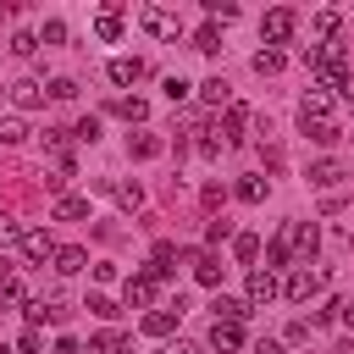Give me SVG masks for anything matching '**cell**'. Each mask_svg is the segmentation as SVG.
Returning a JSON list of instances; mask_svg holds the SVG:
<instances>
[{"instance_id": "6da1fadb", "label": "cell", "mask_w": 354, "mask_h": 354, "mask_svg": "<svg viewBox=\"0 0 354 354\" xmlns=\"http://www.w3.org/2000/svg\"><path fill=\"white\" fill-rule=\"evenodd\" d=\"M293 28H299V17H293L288 6H277V11H266V17H260V33H266V50H271V44H288V39H293Z\"/></svg>"}, {"instance_id": "7a4b0ae2", "label": "cell", "mask_w": 354, "mask_h": 354, "mask_svg": "<svg viewBox=\"0 0 354 354\" xmlns=\"http://www.w3.org/2000/svg\"><path fill=\"white\" fill-rule=\"evenodd\" d=\"M288 238H293V254H299V266H315L321 227H315V221H288Z\"/></svg>"}, {"instance_id": "3957f363", "label": "cell", "mask_w": 354, "mask_h": 354, "mask_svg": "<svg viewBox=\"0 0 354 354\" xmlns=\"http://www.w3.org/2000/svg\"><path fill=\"white\" fill-rule=\"evenodd\" d=\"M282 293H288L293 304H310V299L321 293V271H310V266H299V271H288V282H282Z\"/></svg>"}, {"instance_id": "277c9868", "label": "cell", "mask_w": 354, "mask_h": 354, "mask_svg": "<svg viewBox=\"0 0 354 354\" xmlns=\"http://www.w3.org/2000/svg\"><path fill=\"white\" fill-rule=\"evenodd\" d=\"M138 22H144V33H155V39H177V33H183V22H177L171 11H160V6H144Z\"/></svg>"}, {"instance_id": "5b68a950", "label": "cell", "mask_w": 354, "mask_h": 354, "mask_svg": "<svg viewBox=\"0 0 354 354\" xmlns=\"http://www.w3.org/2000/svg\"><path fill=\"white\" fill-rule=\"evenodd\" d=\"M22 260H28V266H44V260H55V243H50V232L28 227V232H22Z\"/></svg>"}, {"instance_id": "8992f818", "label": "cell", "mask_w": 354, "mask_h": 354, "mask_svg": "<svg viewBox=\"0 0 354 354\" xmlns=\"http://www.w3.org/2000/svg\"><path fill=\"white\" fill-rule=\"evenodd\" d=\"M210 348L238 354V348H243V321H210Z\"/></svg>"}, {"instance_id": "52a82bcc", "label": "cell", "mask_w": 354, "mask_h": 354, "mask_svg": "<svg viewBox=\"0 0 354 354\" xmlns=\"http://www.w3.org/2000/svg\"><path fill=\"white\" fill-rule=\"evenodd\" d=\"M326 116H332V94L310 83V94L299 100V122H326Z\"/></svg>"}, {"instance_id": "ba28073f", "label": "cell", "mask_w": 354, "mask_h": 354, "mask_svg": "<svg viewBox=\"0 0 354 354\" xmlns=\"http://www.w3.org/2000/svg\"><path fill=\"white\" fill-rule=\"evenodd\" d=\"M221 138H227V144H243V138H249V111H243L238 100L221 111Z\"/></svg>"}, {"instance_id": "9c48e42d", "label": "cell", "mask_w": 354, "mask_h": 354, "mask_svg": "<svg viewBox=\"0 0 354 354\" xmlns=\"http://www.w3.org/2000/svg\"><path fill=\"white\" fill-rule=\"evenodd\" d=\"M288 260H293V238H288V221H282V227H277V238L266 243V271L277 277V271H282Z\"/></svg>"}, {"instance_id": "30bf717a", "label": "cell", "mask_w": 354, "mask_h": 354, "mask_svg": "<svg viewBox=\"0 0 354 354\" xmlns=\"http://www.w3.org/2000/svg\"><path fill=\"white\" fill-rule=\"evenodd\" d=\"M122 304H127V310H149V304H155V277H144V271H138V277H127Z\"/></svg>"}, {"instance_id": "8fae6325", "label": "cell", "mask_w": 354, "mask_h": 354, "mask_svg": "<svg viewBox=\"0 0 354 354\" xmlns=\"http://www.w3.org/2000/svg\"><path fill=\"white\" fill-rule=\"evenodd\" d=\"M105 72H111V83H122V88H127V83H138V77H144V61H138V55H116Z\"/></svg>"}, {"instance_id": "7c38bea8", "label": "cell", "mask_w": 354, "mask_h": 354, "mask_svg": "<svg viewBox=\"0 0 354 354\" xmlns=\"http://www.w3.org/2000/svg\"><path fill=\"white\" fill-rule=\"evenodd\" d=\"M199 100H205L210 111H227V105H232V88H227V77H205V83H199Z\"/></svg>"}, {"instance_id": "4fadbf2b", "label": "cell", "mask_w": 354, "mask_h": 354, "mask_svg": "<svg viewBox=\"0 0 354 354\" xmlns=\"http://www.w3.org/2000/svg\"><path fill=\"white\" fill-rule=\"evenodd\" d=\"M194 277H199L205 288H216V282H221V254H216V249H199V254H194Z\"/></svg>"}, {"instance_id": "5bb4252c", "label": "cell", "mask_w": 354, "mask_h": 354, "mask_svg": "<svg viewBox=\"0 0 354 354\" xmlns=\"http://www.w3.org/2000/svg\"><path fill=\"white\" fill-rule=\"evenodd\" d=\"M177 315H183V310H149V315L138 321V332H144V337H166V332L177 326Z\"/></svg>"}, {"instance_id": "9a60e30c", "label": "cell", "mask_w": 354, "mask_h": 354, "mask_svg": "<svg viewBox=\"0 0 354 354\" xmlns=\"http://www.w3.org/2000/svg\"><path fill=\"white\" fill-rule=\"evenodd\" d=\"M94 33H100L105 44H116V39H122V6H105V11L94 17Z\"/></svg>"}, {"instance_id": "2e32d148", "label": "cell", "mask_w": 354, "mask_h": 354, "mask_svg": "<svg viewBox=\"0 0 354 354\" xmlns=\"http://www.w3.org/2000/svg\"><path fill=\"white\" fill-rule=\"evenodd\" d=\"M88 266V249H77V243H66V249H55V271L61 277H77Z\"/></svg>"}, {"instance_id": "e0dca14e", "label": "cell", "mask_w": 354, "mask_h": 354, "mask_svg": "<svg viewBox=\"0 0 354 354\" xmlns=\"http://www.w3.org/2000/svg\"><path fill=\"white\" fill-rule=\"evenodd\" d=\"M277 299V277L271 271H249V304H271Z\"/></svg>"}, {"instance_id": "ac0fdd59", "label": "cell", "mask_w": 354, "mask_h": 354, "mask_svg": "<svg viewBox=\"0 0 354 354\" xmlns=\"http://www.w3.org/2000/svg\"><path fill=\"white\" fill-rule=\"evenodd\" d=\"M11 100H17L22 111H39V105H44V83H33V77H28V83H11Z\"/></svg>"}, {"instance_id": "d6986e66", "label": "cell", "mask_w": 354, "mask_h": 354, "mask_svg": "<svg viewBox=\"0 0 354 354\" xmlns=\"http://www.w3.org/2000/svg\"><path fill=\"white\" fill-rule=\"evenodd\" d=\"M343 177H348V171H343L337 160H315V166H310V183H315V188H337Z\"/></svg>"}, {"instance_id": "ffe728a7", "label": "cell", "mask_w": 354, "mask_h": 354, "mask_svg": "<svg viewBox=\"0 0 354 354\" xmlns=\"http://www.w3.org/2000/svg\"><path fill=\"white\" fill-rule=\"evenodd\" d=\"M83 216H88V199L83 194H61L55 199V221H83Z\"/></svg>"}, {"instance_id": "44dd1931", "label": "cell", "mask_w": 354, "mask_h": 354, "mask_svg": "<svg viewBox=\"0 0 354 354\" xmlns=\"http://www.w3.org/2000/svg\"><path fill=\"white\" fill-rule=\"evenodd\" d=\"M160 149H166V144H160L155 133H133V138H127V155H133V160H149V155H160Z\"/></svg>"}, {"instance_id": "7402d4cb", "label": "cell", "mask_w": 354, "mask_h": 354, "mask_svg": "<svg viewBox=\"0 0 354 354\" xmlns=\"http://www.w3.org/2000/svg\"><path fill=\"white\" fill-rule=\"evenodd\" d=\"M210 310H216V321H243V315H249V299H227V293H216Z\"/></svg>"}, {"instance_id": "603a6c76", "label": "cell", "mask_w": 354, "mask_h": 354, "mask_svg": "<svg viewBox=\"0 0 354 354\" xmlns=\"http://www.w3.org/2000/svg\"><path fill=\"white\" fill-rule=\"evenodd\" d=\"M304 138H315V144H337L343 138V127L326 116V122H304Z\"/></svg>"}, {"instance_id": "cb8c5ba5", "label": "cell", "mask_w": 354, "mask_h": 354, "mask_svg": "<svg viewBox=\"0 0 354 354\" xmlns=\"http://www.w3.org/2000/svg\"><path fill=\"white\" fill-rule=\"evenodd\" d=\"M282 66H288V55H282V50H260V55H254V72H260V77H277Z\"/></svg>"}, {"instance_id": "d4e9b609", "label": "cell", "mask_w": 354, "mask_h": 354, "mask_svg": "<svg viewBox=\"0 0 354 354\" xmlns=\"http://www.w3.org/2000/svg\"><path fill=\"white\" fill-rule=\"evenodd\" d=\"M232 194H238L243 205H260V199H266V177H238V188H232Z\"/></svg>"}, {"instance_id": "484cf974", "label": "cell", "mask_w": 354, "mask_h": 354, "mask_svg": "<svg viewBox=\"0 0 354 354\" xmlns=\"http://www.w3.org/2000/svg\"><path fill=\"white\" fill-rule=\"evenodd\" d=\"M232 254H238L243 266H254V260H260V238H254V232H238V238H232Z\"/></svg>"}, {"instance_id": "4316f807", "label": "cell", "mask_w": 354, "mask_h": 354, "mask_svg": "<svg viewBox=\"0 0 354 354\" xmlns=\"http://www.w3.org/2000/svg\"><path fill=\"white\" fill-rule=\"evenodd\" d=\"M194 50H205V55H216V50H221V28H216V22H205V28L194 33Z\"/></svg>"}, {"instance_id": "83f0119b", "label": "cell", "mask_w": 354, "mask_h": 354, "mask_svg": "<svg viewBox=\"0 0 354 354\" xmlns=\"http://www.w3.org/2000/svg\"><path fill=\"white\" fill-rule=\"evenodd\" d=\"M111 194H116V205H122V210H138V205H144V188H138V183H116Z\"/></svg>"}, {"instance_id": "f1b7e54d", "label": "cell", "mask_w": 354, "mask_h": 354, "mask_svg": "<svg viewBox=\"0 0 354 354\" xmlns=\"http://www.w3.org/2000/svg\"><path fill=\"white\" fill-rule=\"evenodd\" d=\"M310 28H315L321 39H332V33L343 28V17H337V11H315V17H310Z\"/></svg>"}, {"instance_id": "f546056e", "label": "cell", "mask_w": 354, "mask_h": 354, "mask_svg": "<svg viewBox=\"0 0 354 354\" xmlns=\"http://www.w3.org/2000/svg\"><path fill=\"white\" fill-rule=\"evenodd\" d=\"M116 116H127V122H144V116H149V105H144L138 94H127V100H116Z\"/></svg>"}, {"instance_id": "4dcf8cb0", "label": "cell", "mask_w": 354, "mask_h": 354, "mask_svg": "<svg viewBox=\"0 0 354 354\" xmlns=\"http://www.w3.org/2000/svg\"><path fill=\"white\" fill-rule=\"evenodd\" d=\"M66 138H72L66 127H44V149H55V160H72L66 155Z\"/></svg>"}, {"instance_id": "1f68e13d", "label": "cell", "mask_w": 354, "mask_h": 354, "mask_svg": "<svg viewBox=\"0 0 354 354\" xmlns=\"http://www.w3.org/2000/svg\"><path fill=\"white\" fill-rule=\"evenodd\" d=\"M44 348V332L39 326H22V337H17V354H39Z\"/></svg>"}, {"instance_id": "d6a6232c", "label": "cell", "mask_w": 354, "mask_h": 354, "mask_svg": "<svg viewBox=\"0 0 354 354\" xmlns=\"http://www.w3.org/2000/svg\"><path fill=\"white\" fill-rule=\"evenodd\" d=\"M22 232H28V227H22L17 216H6V210H0V243H22Z\"/></svg>"}, {"instance_id": "836d02e7", "label": "cell", "mask_w": 354, "mask_h": 354, "mask_svg": "<svg viewBox=\"0 0 354 354\" xmlns=\"http://www.w3.org/2000/svg\"><path fill=\"white\" fill-rule=\"evenodd\" d=\"M39 44H66V22H55V17H50V22H44V33H39Z\"/></svg>"}, {"instance_id": "e575fe53", "label": "cell", "mask_w": 354, "mask_h": 354, "mask_svg": "<svg viewBox=\"0 0 354 354\" xmlns=\"http://www.w3.org/2000/svg\"><path fill=\"white\" fill-rule=\"evenodd\" d=\"M188 88H194V83H188V77H177V72L166 77V100H171V105H177V100H188Z\"/></svg>"}, {"instance_id": "d590c367", "label": "cell", "mask_w": 354, "mask_h": 354, "mask_svg": "<svg viewBox=\"0 0 354 354\" xmlns=\"http://www.w3.org/2000/svg\"><path fill=\"white\" fill-rule=\"evenodd\" d=\"M44 94H50V100H72V94H77V83H72V77H50V88H44Z\"/></svg>"}, {"instance_id": "8d00e7d4", "label": "cell", "mask_w": 354, "mask_h": 354, "mask_svg": "<svg viewBox=\"0 0 354 354\" xmlns=\"http://www.w3.org/2000/svg\"><path fill=\"white\" fill-rule=\"evenodd\" d=\"M72 138H83V144H94V138H100V116H83V122L72 127Z\"/></svg>"}, {"instance_id": "74e56055", "label": "cell", "mask_w": 354, "mask_h": 354, "mask_svg": "<svg viewBox=\"0 0 354 354\" xmlns=\"http://www.w3.org/2000/svg\"><path fill=\"white\" fill-rule=\"evenodd\" d=\"M221 238H232V221H221V216H216V221H210V227H205V243H210V249H216V243H221Z\"/></svg>"}, {"instance_id": "f35d334b", "label": "cell", "mask_w": 354, "mask_h": 354, "mask_svg": "<svg viewBox=\"0 0 354 354\" xmlns=\"http://www.w3.org/2000/svg\"><path fill=\"white\" fill-rule=\"evenodd\" d=\"M83 310H94V315H105V321H111V315H122V310H116L105 293H88V304H83Z\"/></svg>"}, {"instance_id": "ab89813d", "label": "cell", "mask_w": 354, "mask_h": 354, "mask_svg": "<svg viewBox=\"0 0 354 354\" xmlns=\"http://www.w3.org/2000/svg\"><path fill=\"white\" fill-rule=\"evenodd\" d=\"M122 343V332H100V337H88V354H111Z\"/></svg>"}, {"instance_id": "60d3db41", "label": "cell", "mask_w": 354, "mask_h": 354, "mask_svg": "<svg viewBox=\"0 0 354 354\" xmlns=\"http://www.w3.org/2000/svg\"><path fill=\"white\" fill-rule=\"evenodd\" d=\"M205 11H210V22H216V17H221V22H232V17H238V6H232V0H210Z\"/></svg>"}, {"instance_id": "b9f144b4", "label": "cell", "mask_w": 354, "mask_h": 354, "mask_svg": "<svg viewBox=\"0 0 354 354\" xmlns=\"http://www.w3.org/2000/svg\"><path fill=\"white\" fill-rule=\"evenodd\" d=\"M321 55H326V44H299V61H304V66H310V72H315V66H321Z\"/></svg>"}, {"instance_id": "7bdbcfd3", "label": "cell", "mask_w": 354, "mask_h": 354, "mask_svg": "<svg viewBox=\"0 0 354 354\" xmlns=\"http://www.w3.org/2000/svg\"><path fill=\"white\" fill-rule=\"evenodd\" d=\"M11 50H17V55H33V50H39V33H17Z\"/></svg>"}, {"instance_id": "ee69618b", "label": "cell", "mask_w": 354, "mask_h": 354, "mask_svg": "<svg viewBox=\"0 0 354 354\" xmlns=\"http://www.w3.org/2000/svg\"><path fill=\"white\" fill-rule=\"evenodd\" d=\"M0 138H6V144H22L28 127H22V122H0Z\"/></svg>"}, {"instance_id": "f6af8a7d", "label": "cell", "mask_w": 354, "mask_h": 354, "mask_svg": "<svg viewBox=\"0 0 354 354\" xmlns=\"http://www.w3.org/2000/svg\"><path fill=\"white\" fill-rule=\"evenodd\" d=\"M199 205H205V210H216V205H221V183H205V194H199Z\"/></svg>"}, {"instance_id": "bcb514c9", "label": "cell", "mask_w": 354, "mask_h": 354, "mask_svg": "<svg viewBox=\"0 0 354 354\" xmlns=\"http://www.w3.org/2000/svg\"><path fill=\"white\" fill-rule=\"evenodd\" d=\"M166 354H199V348H194V343H171Z\"/></svg>"}, {"instance_id": "7dc6e473", "label": "cell", "mask_w": 354, "mask_h": 354, "mask_svg": "<svg viewBox=\"0 0 354 354\" xmlns=\"http://www.w3.org/2000/svg\"><path fill=\"white\" fill-rule=\"evenodd\" d=\"M337 94H343V100H348V105H354V77H348V83H343V88H337Z\"/></svg>"}, {"instance_id": "c3c4849f", "label": "cell", "mask_w": 354, "mask_h": 354, "mask_svg": "<svg viewBox=\"0 0 354 354\" xmlns=\"http://www.w3.org/2000/svg\"><path fill=\"white\" fill-rule=\"evenodd\" d=\"M254 354H282V343H260V348H254Z\"/></svg>"}, {"instance_id": "681fc988", "label": "cell", "mask_w": 354, "mask_h": 354, "mask_svg": "<svg viewBox=\"0 0 354 354\" xmlns=\"http://www.w3.org/2000/svg\"><path fill=\"white\" fill-rule=\"evenodd\" d=\"M343 321H348V326H354V310H343Z\"/></svg>"}, {"instance_id": "f907efd6", "label": "cell", "mask_w": 354, "mask_h": 354, "mask_svg": "<svg viewBox=\"0 0 354 354\" xmlns=\"http://www.w3.org/2000/svg\"><path fill=\"white\" fill-rule=\"evenodd\" d=\"M348 243H354V227H348Z\"/></svg>"}]
</instances>
